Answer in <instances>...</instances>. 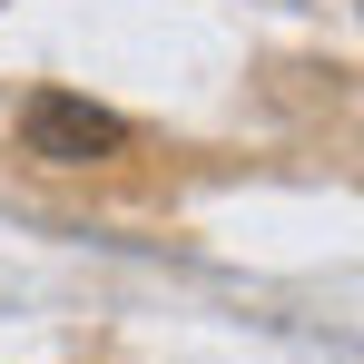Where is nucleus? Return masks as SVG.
Returning a JSON list of instances; mask_svg holds the SVG:
<instances>
[{
  "mask_svg": "<svg viewBox=\"0 0 364 364\" xmlns=\"http://www.w3.org/2000/svg\"><path fill=\"white\" fill-rule=\"evenodd\" d=\"M20 148L50 158V168H89V158H119L128 128L109 119V109H89V99H69V89H40V99L20 109Z\"/></svg>",
  "mask_w": 364,
  "mask_h": 364,
  "instance_id": "f257e3e1",
  "label": "nucleus"
}]
</instances>
